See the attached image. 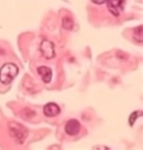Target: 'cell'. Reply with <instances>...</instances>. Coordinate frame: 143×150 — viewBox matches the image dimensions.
Listing matches in <instances>:
<instances>
[{
	"label": "cell",
	"instance_id": "cell-4",
	"mask_svg": "<svg viewBox=\"0 0 143 150\" xmlns=\"http://www.w3.org/2000/svg\"><path fill=\"white\" fill-rule=\"evenodd\" d=\"M107 7L114 16L118 17L124 8V0H107Z\"/></svg>",
	"mask_w": 143,
	"mask_h": 150
},
{
	"label": "cell",
	"instance_id": "cell-10",
	"mask_svg": "<svg viewBox=\"0 0 143 150\" xmlns=\"http://www.w3.org/2000/svg\"><path fill=\"white\" fill-rule=\"evenodd\" d=\"M94 4H105V2H107V0H92Z\"/></svg>",
	"mask_w": 143,
	"mask_h": 150
},
{
	"label": "cell",
	"instance_id": "cell-5",
	"mask_svg": "<svg viewBox=\"0 0 143 150\" xmlns=\"http://www.w3.org/2000/svg\"><path fill=\"white\" fill-rule=\"evenodd\" d=\"M80 130V123L77 120H69L65 125V133L69 136H74Z\"/></svg>",
	"mask_w": 143,
	"mask_h": 150
},
{
	"label": "cell",
	"instance_id": "cell-2",
	"mask_svg": "<svg viewBox=\"0 0 143 150\" xmlns=\"http://www.w3.org/2000/svg\"><path fill=\"white\" fill-rule=\"evenodd\" d=\"M9 130H10V135L12 136L19 144H23L24 139L26 138V129L22 127L19 123H11L9 125Z\"/></svg>",
	"mask_w": 143,
	"mask_h": 150
},
{
	"label": "cell",
	"instance_id": "cell-1",
	"mask_svg": "<svg viewBox=\"0 0 143 150\" xmlns=\"http://www.w3.org/2000/svg\"><path fill=\"white\" fill-rule=\"evenodd\" d=\"M19 69L14 64L8 63L0 69V81L4 84H8L18 76Z\"/></svg>",
	"mask_w": 143,
	"mask_h": 150
},
{
	"label": "cell",
	"instance_id": "cell-3",
	"mask_svg": "<svg viewBox=\"0 0 143 150\" xmlns=\"http://www.w3.org/2000/svg\"><path fill=\"white\" fill-rule=\"evenodd\" d=\"M40 50L42 53L43 57L46 59H51L55 57V50L54 44L47 40H43L41 45H40Z\"/></svg>",
	"mask_w": 143,
	"mask_h": 150
},
{
	"label": "cell",
	"instance_id": "cell-6",
	"mask_svg": "<svg viewBox=\"0 0 143 150\" xmlns=\"http://www.w3.org/2000/svg\"><path fill=\"white\" fill-rule=\"evenodd\" d=\"M43 113L47 117H54L57 116L61 113V108H59V106L56 103H47L43 108Z\"/></svg>",
	"mask_w": 143,
	"mask_h": 150
},
{
	"label": "cell",
	"instance_id": "cell-8",
	"mask_svg": "<svg viewBox=\"0 0 143 150\" xmlns=\"http://www.w3.org/2000/svg\"><path fill=\"white\" fill-rule=\"evenodd\" d=\"M74 26V21L72 18H67L65 17L63 18V28L66 30H72Z\"/></svg>",
	"mask_w": 143,
	"mask_h": 150
},
{
	"label": "cell",
	"instance_id": "cell-7",
	"mask_svg": "<svg viewBox=\"0 0 143 150\" xmlns=\"http://www.w3.org/2000/svg\"><path fill=\"white\" fill-rule=\"evenodd\" d=\"M38 72L45 83H49L51 80H52V70H51V68H49V67H45V66L39 67Z\"/></svg>",
	"mask_w": 143,
	"mask_h": 150
},
{
	"label": "cell",
	"instance_id": "cell-9",
	"mask_svg": "<svg viewBox=\"0 0 143 150\" xmlns=\"http://www.w3.org/2000/svg\"><path fill=\"white\" fill-rule=\"evenodd\" d=\"M140 114H141V112H133L132 114L130 115V118H129V123H130V125L132 126L133 124H134V122H135V120L138 118V116H139Z\"/></svg>",
	"mask_w": 143,
	"mask_h": 150
}]
</instances>
